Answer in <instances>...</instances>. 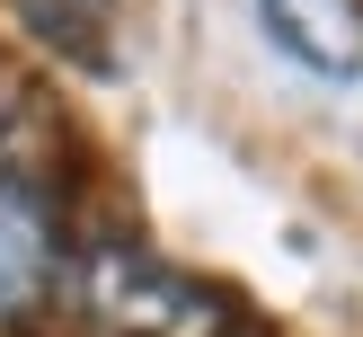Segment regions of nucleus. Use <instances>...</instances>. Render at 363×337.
Listing matches in <instances>:
<instances>
[{"instance_id": "obj_2", "label": "nucleus", "mask_w": 363, "mask_h": 337, "mask_svg": "<svg viewBox=\"0 0 363 337\" xmlns=\"http://www.w3.org/2000/svg\"><path fill=\"white\" fill-rule=\"evenodd\" d=\"M53 266H62V213L53 187L27 169V151H0V328L27 319L53 293Z\"/></svg>"}, {"instance_id": "obj_3", "label": "nucleus", "mask_w": 363, "mask_h": 337, "mask_svg": "<svg viewBox=\"0 0 363 337\" xmlns=\"http://www.w3.org/2000/svg\"><path fill=\"white\" fill-rule=\"evenodd\" d=\"M257 27L319 80H363V0H257Z\"/></svg>"}, {"instance_id": "obj_1", "label": "nucleus", "mask_w": 363, "mask_h": 337, "mask_svg": "<svg viewBox=\"0 0 363 337\" xmlns=\"http://www.w3.org/2000/svg\"><path fill=\"white\" fill-rule=\"evenodd\" d=\"M80 311L98 319L106 337H222L230 328V311L195 275L160 266L151 248H133V240H98V248H89Z\"/></svg>"}, {"instance_id": "obj_4", "label": "nucleus", "mask_w": 363, "mask_h": 337, "mask_svg": "<svg viewBox=\"0 0 363 337\" xmlns=\"http://www.w3.org/2000/svg\"><path fill=\"white\" fill-rule=\"evenodd\" d=\"M18 27L45 53H62L71 71H106L116 62V0H9Z\"/></svg>"}]
</instances>
